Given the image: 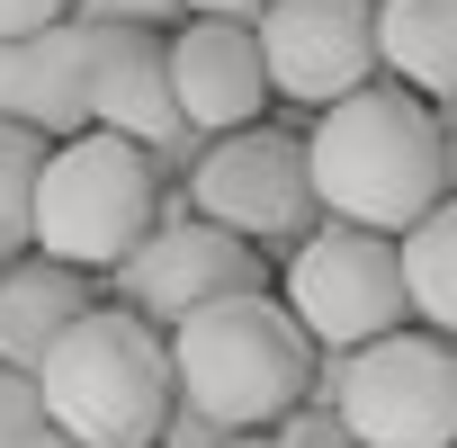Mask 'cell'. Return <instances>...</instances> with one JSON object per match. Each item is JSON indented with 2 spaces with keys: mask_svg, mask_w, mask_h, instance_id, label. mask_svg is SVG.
I'll use <instances>...</instances> for the list:
<instances>
[{
  "mask_svg": "<svg viewBox=\"0 0 457 448\" xmlns=\"http://www.w3.org/2000/svg\"><path fill=\"white\" fill-rule=\"evenodd\" d=\"M270 439H278V448H359V439H350V421H341L332 403H296Z\"/></svg>",
  "mask_w": 457,
  "mask_h": 448,
  "instance_id": "obj_19",
  "label": "cell"
},
{
  "mask_svg": "<svg viewBox=\"0 0 457 448\" xmlns=\"http://www.w3.org/2000/svg\"><path fill=\"white\" fill-rule=\"evenodd\" d=\"M170 90H179V117H188L206 144L261 126V108H270L261 28H243V19H188V28L170 37Z\"/></svg>",
  "mask_w": 457,
  "mask_h": 448,
  "instance_id": "obj_11",
  "label": "cell"
},
{
  "mask_svg": "<svg viewBox=\"0 0 457 448\" xmlns=\"http://www.w3.org/2000/svg\"><path fill=\"white\" fill-rule=\"evenodd\" d=\"M72 19H90V28H144V37H179V28H188V0H72Z\"/></svg>",
  "mask_w": 457,
  "mask_h": 448,
  "instance_id": "obj_17",
  "label": "cell"
},
{
  "mask_svg": "<svg viewBox=\"0 0 457 448\" xmlns=\"http://www.w3.org/2000/svg\"><path fill=\"white\" fill-rule=\"evenodd\" d=\"M46 421L81 448H162V421L179 412L170 332H153L126 305H90L37 368Z\"/></svg>",
  "mask_w": 457,
  "mask_h": 448,
  "instance_id": "obj_3",
  "label": "cell"
},
{
  "mask_svg": "<svg viewBox=\"0 0 457 448\" xmlns=\"http://www.w3.org/2000/svg\"><path fill=\"white\" fill-rule=\"evenodd\" d=\"M19 448H81V439H63V430H37V439H19Z\"/></svg>",
  "mask_w": 457,
  "mask_h": 448,
  "instance_id": "obj_25",
  "label": "cell"
},
{
  "mask_svg": "<svg viewBox=\"0 0 457 448\" xmlns=\"http://www.w3.org/2000/svg\"><path fill=\"white\" fill-rule=\"evenodd\" d=\"M305 162H314V206L332 224L386 234V243H403L430 206L457 197L439 108H421L403 81H368L341 108H323L305 135Z\"/></svg>",
  "mask_w": 457,
  "mask_h": 448,
  "instance_id": "obj_1",
  "label": "cell"
},
{
  "mask_svg": "<svg viewBox=\"0 0 457 448\" xmlns=\"http://www.w3.org/2000/svg\"><path fill=\"white\" fill-rule=\"evenodd\" d=\"M108 287L153 332H179L188 314H206L224 296H261L270 287V252H252L243 234H224V224H206V215H179V224H153V243Z\"/></svg>",
  "mask_w": 457,
  "mask_h": 448,
  "instance_id": "obj_8",
  "label": "cell"
},
{
  "mask_svg": "<svg viewBox=\"0 0 457 448\" xmlns=\"http://www.w3.org/2000/svg\"><path fill=\"white\" fill-rule=\"evenodd\" d=\"M46 135L28 126H0V261H28L37 252V179H46Z\"/></svg>",
  "mask_w": 457,
  "mask_h": 448,
  "instance_id": "obj_16",
  "label": "cell"
},
{
  "mask_svg": "<svg viewBox=\"0 0 457 448\" xmlns=\"http://www.w3.org/2000/svg\"><path fill=\"white\" fill-rule=\"evenodd\" d=\"M278 10V0H188V19H243V28H261Z\"/></svg>",
  "mask_w": 457,
  "mask_h": 448,
  "instance_id": "obj_22",
  "label": "cell"
},
{
  "mask_svg": "<svg viewBox=\"0 0 457 448\" xmlns=\"http://www.w3.org/2000/svg\"><path fill=\"white\" fill-rule=\"evenodd\" d=\"M90 126H99V135H126V144H144V153H162L170 135H188L179 90H170V37H144V28H108V37H99Z\"/></svg>",
  "mask_w": 457,
  "mask_h": 448,
  "instance_id": "obj_12",
  "label": "cell"
},
{
  "mask_svg": "<svg viewBox=\"0 0 457 448\" xmlns=\"http://www.w3.org/2000/svg\"><path fill=\"white\" fill-rule=\"evenodd\" d=\"M261 63H270V99L296 108H341L350 90H368L377 63V0H278L261 19Z\"/></svg>",
  "mask_w": 457,
  "mask_h": 448,
  "instance_id": "obj_9",
  "label": "cell"
},
{
  "mask_svg": "<svg viewBox=\"0 0 457 448\" xmlns=\"http://www.w3.org/2000/svg\"><path fill=\"white\" fill-rule=\"evenodd\" d=\"M37 430H54L37 368H0V448H19V439H37Z\"/></svg>",
  "mask_w": 457,
  "mask_h": 448,
  "instance_id": "obj_18",
  "label": "cell"
},
{
  "mask_svg": "<svg viewBox=\"0 0 457 448\" xmlns=\"http://www.w3.org/2000/svg\"><path fill=\"white\" fill-rule=\"evenodd\" d=\"M72 19V0H0V37H46Z\"/></svg>",
  "mask_w": 457,
  "mask_h": 448,
  "instance_id": "obj_20",
  "label": "cell"
},
{
  "mask_svg": "<svg viewBox=\"0 0 457 448\" xmlns=\"http://www.w3.org/2000/svg\"><path fill=\"white\" fill-rule=\"evenodd\" d=\"M377 63L412 99H457V0H377Z\"/></svg>",
  "mask_w": 457,
  "mask_h": 448,
  "instance_id": "obj_14",
  "label": "cell"
},
{
  "mask_svg": "<svg viewBox=\"0 0 457 448\" xmlns=\"http://www.w3.org/2000/svg\"><path fill=\"white\" fill-rule=\"evenodd\" d=\"M99 37L90 19H63L46 37H0V126H28L46 144L90 135V72H99Z\"/></svg>",
  "mask_w": 457,
  "mask_h": 448,
  "instance_id": "obj_10",
  "label": "cell"
},
{
  "mask_svg": "<svg viewBox=\"0 0 457 448\" xmlns=\"http://www.w3.org/2000/svg\"><path fill=\"white\" fill-rule=\"evenodd\" d=\"M287 314L314 332V350H368L386 332L412 323L403 296V252L386 234H359V224H314V234L287 252Z\"/></svg>",
  "mask_w": 457,
  "mask_h": 448,
  "instance_id": "obj_5",
  "label": "cell"
},
{
  "mask_svg": "<svg viewBox=\"0 0 457 448\" xmlns=\"http://www.w3.org/2000/svg\"><path fill=\"white\" fill-rule=\"evenodd\" d=\"M395 252H403V296H412V323L457 341V197H448V206H430V215L412 224Z\"/></svg>",
  "mask_w": 457,
  "mask_h": 448,
  "instance_id": "obj_15",
  "label": "cell"
},
{
  "mask_svg": "<svg viewBox=\"0 0 457 448\" xmlns=\"http://www.w3.org/2000/svg\"><path fill=\"white\" fill-rule=\"evenodd\" d=\"M179 403L215 430H278L314 394V332L287 314V296H224L170 332Z\"/></svg>",
  "mask_w": 457,
  "mask_h": 448,
  "instance_id": "obj_2",
  "label": "cell"
},
{
  "mask_svg": "<svg viewBox=\"0 0 457 448\" xmlns=\"http://www.w3.org/2000/svg\"><path fill=\"white\" fill-rule=\"evenodd\" d=\"M224 439H234V430H215V421H206V412H188V403L162 421V448H224Z\"/></svg>",
  "mask_w": 457,
  "mask_h": 448,
  "instance_id": "obj_21",
  "label": "cell"
},
{
  "mask_svg": "<svg viewBox=\"0 0 457 448\" xmlns=\"http://www.w3.org/2000/svg\"><path fill=\"white\" fill-rule=\"evenodd\" d=\"M341 421L359 448H457V341L403 323V332L350 350Z\"/></svg>",
  "mask_w": 457,
  "mask_h": 448,
  "instance_id": "obj_7",
  "label": "cell"
},
{
  "mask_svg": "<svg viewBox=\"0 0 457 448\" xmlns=\"http://www.w3.org/2000/svg\"><path fill=\"white\" fill-rule=\"evenodd\" d=\"M162 224V179H153V153L126 144V135H72L46 153V179H37V252L81 270V278H117Z\"/></svg>",
  "mask_w": 457,
  "mask_h": 448,
  "instance_id": "obj_4",
  "label": "cell"
},
{
  "mask_svg": "<svg viewBox=\"0 0 457 448\" xmlns=\"http://www.w3.org/2000/svg\"><path fill=\"white\" fill-rule=\"evenodd\" d=\"M188 206L206 224H224V234H243L252 252H296L323 206H314V162H305V135L287 126H243V135H224L206 144V162L188 170Z\"/></svg>",
  "mask_w": 457,
  "mask_h": 448,
  "instance_id": "obj_6",
  "label": "cell"
},
{
  "mask_svg": "<svg viewBox=\"0 0 457 448\" xmlns=\"http://www.w3.org/2000/svg\"><path fill=\"white\" fill-rule=\"evenodd\" d=\"M224 448H278L270 430H234V439H224Z\"/></svg>",
  "mask_w": 457,
  "mask_h": 448,
  "instance_id": "obj_24",
  "label": "cell"
},
{
  "mask_svg": "<svg viewBox=\"0 0 457 448\" xmlns=\"http://www.w3.org/2000/svg\"><path fill=\"white\" fill-rule=\"evenodd\" d=\"M439 135H448V188H457V99L439 108Z\"/></svg>",
  "mask_w": 457,
  "mask_h": 448,
  "instance_id": "obj_23",
  "label": "cell"
},
{
  "mask_svg": "<svg viewBox=\"0 0 457 448\" xmlns=\"http://www.w3.org/2000/svg\"><path fill=\"white\" fill-rule=\"evenodd\" d=\"M90 278L28 252V261H0V368H46V350L90 314Z\"/></svg>",
  "mask_w": 457,
  "mask_h": 448,
  "instance_id": "obj_13",
  "label": "cell"
}]
</instances>
